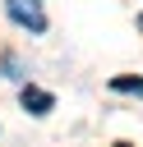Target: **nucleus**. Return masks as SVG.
Segmentation results:
<instances>
[{
	"label": "nucleus",
	"mask_w": 143,
	"mask_h": 147,
	"mask_svg": "<svg viewBox=\"0 0 143 147\" xmlns=\"http://www.w3.org/2000/svg\"><path fill=\"white\" fill-rule=\"evenodd\" d=\"M115 147H129V142H115Z\"/></svg>",
	"instance_id": "20e7f679"
},
{
	"label": "nucleus",
	"mask_w": 143,
	"mask_h": 147,
	"mask_svg": "<svg viewBox=\"0 0 143 147\" xmlns=\"http://www.w3.org/2000/svg\"><path fill=\"white\" fill-rule=\"evenodd\" d=\"M51 106H55V96H51L46 87H32V83L23 87V110H28V115H51Z\"/></svg>",
	"instance_id": "f03ea898"
},
{
	"label": "nucleus",
	"mask_w": 143,
	"mask_h": 147,
	"mask_svg": "<svg viewBox=\"0 0 143 147\" xmlns=\"http://www.w3.org/2000/svg\"><path fill=\"white\" fill-rule=\"evenodd\" d=\"M111 92H129V96H143V78H134V74H120V78H111Z\"/></svg>",
	"instance_id": "7ed1b4c3"
},
{
	"label": "nucleus",
	"mask_w": 143,
	"mask_h": 147,
	"mask_svg": "<svg viewBox=\"0 0 143 147\" xmlns=\"http://www.w3.org/2000/svg\"><path fill=\"white\" fill-rule=\"evenodd\" d=\"M5 9H9V18H14L18 28L46 32V9H42V0H5Z\"/></svg>",
	"instance_id": "f257e3e1"
}]
</instances>
